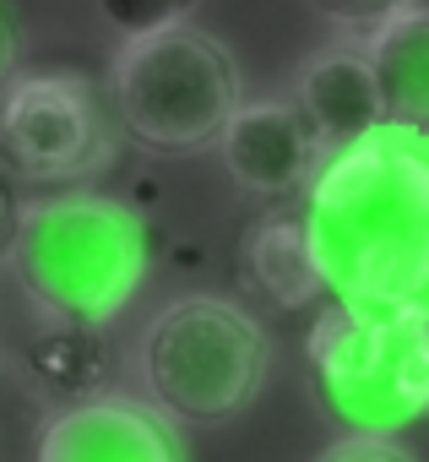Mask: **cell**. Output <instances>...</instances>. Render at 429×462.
Masks as SVG:
<instances>
[{
    "mask_svg": "<svg viewBox=\"0 0 429 462\" xmlns=\"http://www.w3.org/2000/svg\"><path fill=\"white\" fill-rule=\"evenodd\" d=\"M299 217L332 300L418 305L429 294V131L386 120L332 147Z\"/></svg>",
    "mask_w": 429,
    "mask_h": 462,
    "instance_id": "1",
    "label": "cell"
},
{
    "mask_svg": "<svg viewBox=\"0 0 429 462\" xmlns=\"http://www.w3.org/2000/svg\"><path fill=\"white\" fill-rule=\"evenodd\" d=\"M364 55L375 66L386 120L429 131V6H402L397 17L370 28Z\"/></svg>",
    "mask_w": 429,
    "mask_h": 462,
    "instance_id": "11",
    "label": "cell"
},
{
    "mask_svg": "<svg viewBox=\"0 0 429 462\" xmlns=\"http://www.w3.org/2000/svg\"><path fill=\"white\" fill-rule=\"evenodd\" d=\"M305 370L332 424L397 440L429 413V316L424 305L332 300L305 337Z\"/></svg>",
    "mask_w": 429,
    "mask_h": 462,
    "instance_id": "3",
    "label": "cell"
},
{
    "mask_svg": "<svg viewBox=\"0 0 429 462\" xmlns=\"http://www.w3.org/2000/svg\"><path fill=\"white\" fill-rule=\"evenodd\" d=\"M240 283L267 294L278 310H299L315 294H326L299 207H267L251 217V228L240 235Z\"/></svg>",
    "mask_w": 429,
    "mask_h": 462,
    "instance_id": "10",
    "label": "cell"
},
{
    "mask_svg": "<svg viewBox=\"0 0 429 462\" xmlns=\"http://www.w3.org/2000/svg\"><path fill=\"white\" fill-rule=\"evenodd\" d=\"M0 158L33 185H82L114 158L109 115L82 71H17L0 93Z\"/></svg>",
    "mask_w": 429,
    "mask_h": 462,
    "instance_id": "6",
    "label": "cell"
},
{
    "mask_svg": "<svg viewBox=\"0 0 429 462\" xmlns=\"http://www.w3.org/2000/svg\"><path fill=\"white\" fill-rule=\"evenodd\" d=\"M6 262L44 321L109 327L147 283L152 235L125 196L66 185L17 207Z\"/></svg>",
    "mask_w": 429,
    "mask_h": 462,
    "instance_id": "2",
    "label": "cell"
},
{
    "mask_svg": "<svg viewBox=\"0 0 429 462\" xmlns=\"http://www.w3.org/2000/svg\"><path fill=\"white\" fill-rule=\"evenodd\" d=\"M402 6H413V0H310V12L326 17V23L342 28V33H370V28H380L386 17H397Z\"/></svg>",
    "mask_w": 429,
    "mask_h": 462,
    "instance_id": "14",
    "label": "cell"
},
{
    "mask_svg": "<svg viewBox=\"0 0 429 462\" xmlns=\"http://www.w3.org/2000/svg\"><path fill=\"white\" fill-rule=\"evenodd\" d=\"M136 370L169 419L229 424L261 397L272 375V337L224 294H185L141 327Z\"/></svg>",
    "mask_w": 429,
    "mask_h": 462,
    "instance_id": "4",
    "label": "cell"
},
{
    "mask_svg": "<svg viewBox=\"0 0 429 462\" xmlns=\"http://www.w3.org/2000/svg\"><path fill=\"white\" fill-rule=\"evenodd\" d=\"M424 424H429V413H424Z\"/></svg>",
    "mask_w": 429,
    "mask_h": 462,
    "instance_id": "20",
    "label": "cell"
},
{
    "mask_svg": "<svg viewBox=\"0 0 429 462\" xmlns=\"http://www.w3.org/2000/svg\"><path fill=\"white\" fill-rule=\"evenodd\" d=\"M109 370H114V348H109L104 327L50 321L28 343V381L44 397H55L60 408L82 402V397H98L109 386Z\"/></svg>",
    "mask_w": 429,
    "mask_h": 462,
    "instance_id": "12",
    "label": "cell"
},
{
    "mask_svg": "<svg viewBox=\"0 0 429 462\" xmlns=\"http://www.w3.org/2000/svg\"><path fill=\"white\" fill-rule=\"evenodd\" d=\"M315 462H413V451L386 435H337L326 451H315Z\"/></svg>",
    "mask_w": 429,
    "mask_h": 462,
    "instance_id": "15",
    "label": "cell"
},
{
    "mask_svg": "<svg viewBox=\"0 0 429 462\" xmlns=\"http://www.w3.org/2000/svg\"><path fill=\"white\" fill-rule=\"evenodd\" d=\"M12 228H17V196H12L6 174H0V256H6V245H12Z\"/></svg>",
    "mask_w": 429,
    "mask_h": 462,
    "instance_id": "17",
    "label": "cell"
},
{
    "mask_svg": "<svg viewBox=\"0 0 429 462\" xmlns=\"http://www.w3.org/2000/svg\"><path fill=\"white\" fill-rule=\"evenodd\" d=\"M120 131L147 152H201L240 109V66L229 44L179 23L147 39H120L109 60Z\"/></svg>",
    "mask_w": 429,
    "mask_h": 462,
    "instance_id": "5",
    "label": "cell"
},
{
    "mask_svg": "<svg viewBox=\"0 0 429 462\" xmlns=\"http://www.w3.org/2000/svg\"><path fill=\"white\" fill-rule=\"evenodd\" d=\"M218 152H224V169L240 190L261 196V201H288V196H305L310 174L321 169L326 147L321 136L310 131V120L294 109V104H278V98H261V104H240L234 120L224 125L218 136Z\"/></svg>",
    "mask_w": 429,
    "mask_h": 462,
    "instance_id": "8",
    "label": "cell"
},
{
    "mask_svg": "<svg viewBox=\"0 0 429 462\" xmlns=\"http://www.w3.org/2000/svg\"><path fill=\"white\" fill-rule=\"evenodd\" d=\"M294 109L310 120V131L321 136L326 152L342 147V142H359L375 125H386V104H380L375 66H370L364 44L315 50L294 77Z\"/></svg>",
    "mask_w": 429,
    "mask_h": 462,
    "instance_id": "9",
    "label": "cell"
},
{
    "mask_svg": "<svg viewBox=\"0 0 429 462\" xmlns=\"http://www.w3.org/2000/svg\"><path fill=\"white\" fill-rule=\"evenodd\" d=\"M0 462H6V451H0Z\"/></svg>",
    "mask_w": 429,
    "mask_h": 462,
    "instance_id": "19",
    "label": "cell"
},
{
    "mask_svg": "<svg viewBox=\"0 0 429 462\" xmlns=\"http://www.w3.org/2000/svg\"><path fill=\"white\" fill-rule=\"evenodd\" d=\"M33 462H190L179 424L141 397L98 392L55 408Z\"/></svg>",
    "mask_w": 429,
    "mask_h": 462,
    "instance_id": "7",
    "label": "cell"
},
{
    "mask_svg": "<svg viewBox=\"0 0 429 462\" xmlns=\"http://www.w3.org/2000/svg\"><path fill=\"white\" fill-rule=\"evenodd\" d=\"M17 71H23V17L12 0H0V93L12 88Z\"/></svg>",
    "mask_w": 429,
    "mask_h": 462,
    "instance_id": "16",
    "label": "cell"
},
{
    "mask_svg": "<svg viewBox=\"0 0 429 462\" xmlns=\"http://www.w3.org/2000/svg\"><path fill=\"white\" fill-rule=\"evenodd\" d=\"M418 305H424V316H429V294H424V300H418Z\"/></svg>",
    "mask_w": 429,
    "mask_h": 462,
    "instance_id": "18",
    "label": "cell"
},
{
    "mask_svg": "<svg viewBox=\"0 0 429 462\" xmlns=\"http://www.w3.org/2000/svg\"><path fill=\"white\" fill-rule=\"evenodd\" d=\"M93 6H98L104 28H114L120 39H147V33L190 23L201 0H93Z\"/></svg>",
    "mask_w": 429,
    "mask_h": 462,
    "instance_id": "13",
    "label": "cell"
}]
</instances>
